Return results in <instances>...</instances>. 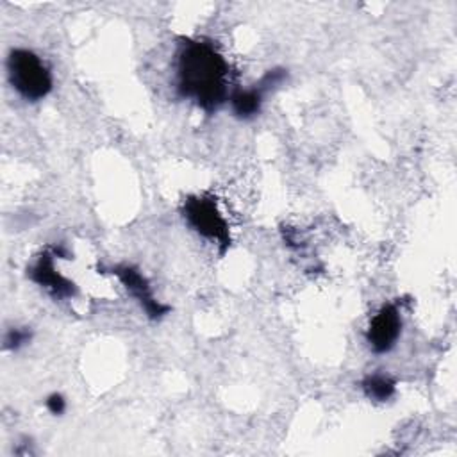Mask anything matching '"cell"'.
<instances>
[{"mask_svg":"<svg viewBox=\"0 0 457 457\" xmlns=\"http://www.w3.org/2000/svg\"><path fill=\"white\" fill-rule=\"evenodd\" d=\"M228 64L214 45L184 39L177 54V91L205 112L228 98Z\"/></svg>","mask_w":457,"mask_h":457,"instance_id":"6da1fadb","label":"cell"},{"mask_svg":"<svg viewBox=\"0 0 457 457\" xmlns=\"http://www.w3.org/2000/svg\"><path fill=\"white\" fill-rule=\"evenodd\" d=\"M7 77L14 91L29 100H43L54 86L45 61L29 48H12L7 55Z\"/></svg>","mask_w":457,"mask_h":457,"instance_id":"7a4b0ae2","label":"cell"},{"mask_svg":"<svg viewBox=\"0 0 457 457\" xmlns=\"http://www.w3.org/2000/svg\"><path fill=\"white\" fill-rule=\"evenodd\" d=\"M182 216L186 223L202 237L214 241L223 255L230 246L228 223L220 212L212 196L191 195L182 204Z\"/></svg>","mask_w":457,"mask_h":457,"instance_id":"3957f363","label":"cell"},{"mask_svg":"<svg viewBox=\"0 0 457 457\" xmlns=\"http://www.w3.org/2000/svg\"><path fill=\"white\" fill-rule=\"evenodd\" d=\"M287 73L286 70L282 68H273V70H268L261 80L257 84H253L252 87H246V89H236L228 102H230V109L234 112L236 118L239 120H252L255 118L259 112H261V107H262V102H264V96L275 89L277 86H280L284 80H286Z\"/></svg>","mask_w":457,"mask_h":457,"instance_id":"277c9868","label":"cell"},{"mask_svg":"<svg viewBox=\"0 0 457 457\" xmlns=\"http://www.w3.org/2000/svg\"><path fill=\"white\" fill-rule=\"evenodd\" d=\"M402 332V314L396 303H384L370 320L366 328V343L375 353L389 352Z\"/></svg>","mask_w":457,"mask_h":457,"instance_id":"5b68a950","label":"cell"},{"mask_svg":"<svg viewBox=\"0 0 457 457\" xmlns=\"http://www.w3.org/2000/svg\"><path fill=\"white\" fill-rule=\"evenodd\" d=\"M111 273L123 284L127 293L141 305V309L146 312L150 320H159L166 312H170V307L161 303L152 291V286L148 280L141 275V271L130 264H116L111 268Z\"/></svg>","mask_w":457,"mask_h":457,"instance_id":"8992f818","label":"cell"},{"mask_svg":"<svg viewBox=\"0 0 457 457\" xmlns=\"http://www.w3.org/2000/svg\"><path fill=\"white\" fill-rule=\"evenodd\" d=\"M55 255H57V252L45 250L36 259V262L27 270L29 271L27 275L32 282L45 287L54 298H59V300L71 298V296H75L77 287L71 280H68L55 270Z\"/></svg>","mask_w":457,"mask_h":457,"instance_id":"52a82bcc","label":"cell"},{"mask_svg":"<svg viewBox=\"0 0 457 457\" xmlns=\"http://www.w3.org/2000/svg\"><path fill=\"white\" fill-rule=\"evenodd\" d=\"M364 395L373 402H387L396 393L395 380L386 373H370L361 380Z\"/></svg>","mask_w":457,"mask_h":457,"instance_id":"ba28073f","label":"cell"},{"mask_svg":"<svg viewBox=\"0 0 457 457\" xmlns=\"http://www.w3.org/2000/svg\"><path fill=\"white\" fill-rule=\"evenodd\" d=\"M32 337V332L27 327H12L4 336V348L5 350H20L23 345H27Z\"/></svg>","mask_w":457,"mask_h":457,"instance_id":"9c48e42d","label":"cell"},{"mask_svg":"<svg viewBox=\"0 0 457 457\" xmlns=\"http://www.w3.org/2000/svg\"><path fill=\"white\" fill-rule=\"evenodd\" d=\"M45 405H46V409H48L54 416H61V414L66 411V400H64V396L59 395V393H52V395L46 398Z\"/></svg>","mask_w":457,"mask_h":457,"instance_id":"30bf717a","label":"cell"}]
</instances>
